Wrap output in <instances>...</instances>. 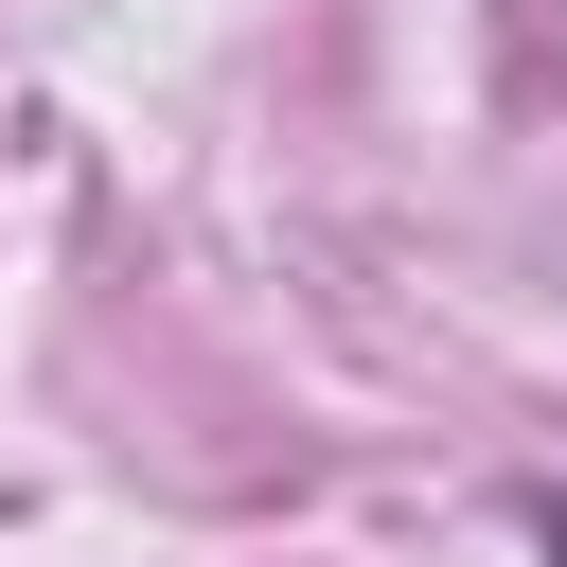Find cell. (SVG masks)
Instances as JSON below:
<instances>
[{
    "label": "cell",
    "instance_id": "cell-1",
    "mask_svg": "<svg viewBox=\"0 0 567 567\" xmlns=\"http://www.w3.org/2000/svg\"><path fill=\"white\" fill-rule=\"evenodd\" d=\"M549 567H567V496H549Z\"/></svg>",
    "mask_w": 567,
    "mask_h": 567
}]
</instances>
